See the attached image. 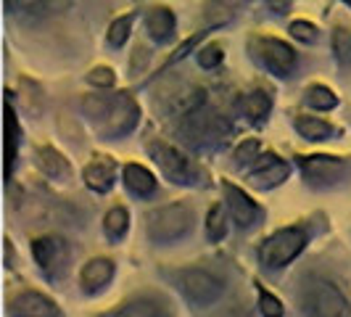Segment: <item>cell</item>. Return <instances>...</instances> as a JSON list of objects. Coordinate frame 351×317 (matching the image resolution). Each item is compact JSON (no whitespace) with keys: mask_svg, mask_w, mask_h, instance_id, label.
<instances>
[{"mask_svg":"<svg viewBox=\"0 0 351 317\" xmlns=\"http://www.w3.org/2000/svg\"><path fill=\"white\" fill-rule=\"evenodd\" d=\"M288 177V164L280 161L278 156H269V161L259 167V169H254V175H251V183H256L259 188H269V185H275V183H280Z\"/></svg>","mask_w":351,"mask_h":317,"instance_id":"12","label":"cell"},{"mask_svg":"<svg viewBox=\"0 0 351 317\" xmlns=\"http://www.w3.org/2000/svg\"><path fill=\"white\" fill-rule=\"evenodd\" d=\"M306 307L315 317H351L349 301L330 283H315L306 294Z\"/></svg>","mask_w":351,"mask_h":317,"instance_id":"3","label":"cell"},{"mask_svg":"<svg viewBox=\"0 0 351 317\" xmlns=\"http://www.w3.org/2000/svg\"><path fill=\"white\" fill-rule=\"evenodd\" d=\"M228 5H238V3H243V0H225Z\"/></svg>","mask_w":351,"mask_h":317,"instance_id":"34","label":"cell"},{"mask_svg":"<svg viewBox=\"0 0 351 317\" xmlns=\"http://www.w3.org/2000/svg\"><path fill=\"white\" fill-rule=\"evenodd\" d=\"M306 104L319 108V111H328V108H335L338 98H335L333 93L325 88V85H315V88L306 90Z\"/></svg>","mask_w":351,"mask_h":317,"instance_id":"20","label":"cell"},{"mask_svg":"<svg viewBox=\"0 0 351 317\" xmlns=\"http://www.w3.org/2000/svg\"><path fill=\"white\" fill-rule=\"evenodd\" d=\"M8 3V11L14 14H35L40 8H45L48 0H5Z\"/></svg>","mask_w":351,"mask_h":317,"instance_id":"28","label":"cell"},{"mask_svg":"<svg viewBox=\"0 0 351 317\" xmlns=\"http://www.w3.org/2000/svg\"><path fill=\"white\" fill-rule=\"evenodd\" d=\"M188 228H191V209L182 207V204L161 207V209L148 214V233H151L156 241L180 238Z\"/></svg>","mask_w":351,"mask_h":317,"instance_id":"1","label":"cell"},{"mask_svg":"<svg viewBox=\"0 0 351 317\" xmlns=\"http://www.w3.org/2000/svg\"><path fill=\"white\" fill-rule=\"evenodd\" d=\"M346 3H349V5H351V0H346Z\"/></svg>","mask_w":351,"mask_h":317,"instance_id":"35","label":"cell"},{"mask_svg":"<svg viewBox=\"0 0 351 317\" xmlns=\"http://www.w3.org/2000/svg\"><path fill=\"white\" fill-rule=\"evenodd\" d=\"M90 85H95V88H111L114 85V71L108 69V67H95V69L88 74Z\"/></svg>","mask_w":351,"mask_h":317,"instance_id":"27","label":"cell"},{"mask_svg":"<svg viewBox=\"0 0 351 317\" xmlns=\"http://www.w3.org/2000/svg\"><path fill=\"white\" fill-rule=\"evenodd\" d=\"M11 312L16 317H58V307L48 296L27 291L11 301Z\"/></svg>","mask_w":351,"mask_h":317,"instance_id":"7","label":"cell"},{"mask_svg":"<svg viewBox=\"0 0 351 317\" xmlns=\"http://www.w3.org/2000/svg\"><path fill=\"white\" fill-rule=\"evenodd\" d=\"M206 228H209L211 241H222V238H225V233H228V220H225V209H222V207H214V209L209 211Z\"/></svg>","mask_w":351,"mask_h":317,"instance_id":"24","label":"cell"},{"mask_svg":"<svg viewBox=\"0 0 351 317\" xmlns=\"http://www.w3.org/2000/svg\"><path fill=\"white\" fill-rule=\"evenodd\" d=\"M333 53H335V58H338V64H341L343 69H349L351 67V30H346V27H335Z\"/></svg>","mask_w":351,"mask_h":317,"instance_id":"19","label":"cell"},{"mask_svg":"<svg viewBox=\"0 0 351 317\" xmlns=\"http://www.w3.org/2000/svg\"><path fill=\"white\" fill-rule=\"evenodd\" d=\"M291 35L296 37V40H301V43H312L317 37V30L309 21H293L291 24Z\"/></svg>","mask_w":351,"mask_h":317,"instance_id":"31","label":"cell"},{"mask_svg":"<svg viewBox=\"0 0 351 317\" xmlns=\"http://www.w3.org/2000/svg\"><path fill=\"white\" fill-rule=\"evenodd\" d=\"M58 251H61V246L53 238H37L35 241V259L40 264H45V267H51V262L56 259Z\"/></svg>","mask_w":351,"mask_h":317,"instance_id":"23","label":"cell"},{"mask_svg":"<svg viewBox=\"0 0 351 317\" xmlns=\"http://www.w3.org/2000/svg\"><path fill=\"white\" fill-rule=\"evenodd\" d=\"M259 307H262L264 317H280L282 315V304L272 294L267 291H259Z\"/></svg>","mask_w":351,"mask_h":317,"instance_id":"29","label":"cell"},{"mask_svg":"<svg viewBox=\"0 0 351 317\" xmlns=\"http://www.w3.org/2000/svg\"><path fill=\"white\" fill-rule=\"evenodd\" d=\"M117 317H169V309L156 299H135L124 304Z\"/></svg>","mask_w":351,"mask_h":317,"instance_id":"15","label":"cell"},{"mask_svg":"<svg viewBox=\"0 0 351 317\" xmlns=\"http://www.w3.org/2000/svg\"><path fill=\"white\" fill-rule=\"evenodd\" d=\"M256 56H259L272 71H278V74H288V71L293 69V64H296L293 48L285 45L282 40H269V37L256 40Z\"/></svg>","mask_w":351,"mask_h":317,"instance_id":"4","label":"cell"},{"mask_svg":"<svg viewBox=\"0 0 351 317\" xmlns=\"http://www.w3.org/2000/svg\"><path fill=\"white\" fill-rule=\"evenodd\" d=\"M256 151H259V143L256 141H243L238 145V151H235V158H238V164H246L251 158L256 156Z\"/></svg>","mask_w":351,"mask_h":317,"instance_id":"32","label":"cell"},{"mask_svg":"<svg viewBox=\"0 0 351 317\" xmlns=\"http://www.w3.org/2000/svg\"><path fill=\"white\" fill-rule=\"evenodd\" d=\"M111 272H114V264L108 262V259H93V262L82 270V288H85V291H98L101 285L108 283Z\"/></svg>","mask_w":351,"mask_h":317,"instance_id":"13","label":"cell"},{"mask_svg":"<svg viewBox=\"0 0 351 317\" xmlns=\"http://www.w3.org/2000/svg\"><path fill=\"white\" fill-rule=\"evenodd\" d=\"M296 130H299L306 141H325L333 132L330 124L317 119V117H296Z\"/></svg>","mask_w":351,"mask_h":317,"instance_id":"17","label":"cell"},{"mask_svg":"<svg viewBox=\"0 0 351 317\" xmlns=\"http://www.w3.org/2000/svg\"><path fill=\"white\" fill-rule=\"evenodd\" d=\"M154 158L158 161L161 172L169 177V180H175V183H188L191 167H188V161L180 156L175 148H169V145H154Z\"/></svg>","mask_w":351,"mask_h":317,"instance_id":"8","label":"cell"},{"mask_svg":"<svg viewBox=\"0 0 351 317\" xmlns=\"http://www.w3.org/2000/svg\"><path fill=\"white\" fill-rule=\"evenodd\" d=\"M124 183H127V188H132L138 196H148L154 188H156L154 175H151L148 169L138 167V164H130V167L124 169Z\"/></svg>","mask_w":351,"mask_h":317,"instance_id":"16","label":"cell"},{"mask_svg":"<svg viewBox=\"0 0 351 317\" xmlns=\"http://www.w3.org/2000/svg\"><path fill=\"white\" fill-rule=\"evenodd\" d=\"M182 288L198 304H209L222 294V283L209 272H204V270H188L182 275Z\"/></svg>","mask_w":351,"mask_h":317,"instance_id":"5","label":"cell"},{"mask_svg":"<svg viewBox=\"0 0 351 317\" xmlns=\"http://www.w3.org/2000/svg\"><path fill=\"white\" fill-rule=\"evenodd\" d=\"M145 27H148L151 37L161 43V40H167V37L172 35V30H175V16H172L169 8H151L148 16H145Z\"/></svg>","mask_w":351,"mask_h":317,"instance_id":"11","label":"cell"},{"mask_svg":"<svg viewBox=\"0 0 351 317\" xmlns=\"http://www.w3.org/2000/svg\"><path fill=\"white\" fill-rule=\"evenodd\" d=\"M219 61H222V48H219V45H209V48H204V51L198 53V64H201L204 69L217 67Z\"/></svg>","mask_w":351,"mask_h":317,"instance_id":"30","label":"cell"},{"mask_svg":"<svg viewBox=\"0 0 351 317\" xmlns=\"http://www.w3.org/2000/svg\"><path fill=\"white\" fill-rule=\"evenodd\" d=\"M130 30H132V16H122L117 19L114 24H111V30H108V43L111 45H124L127 43V37H130Z\"/></svg>","mask_w":351,"mask_h":317,"instance_id":"25","label":"cell"},{"mask_svg":"<svg viewBox=\"0 0 351 317\" xmlns=\"http://www.w3.org/2000/svg\"><path fill=\"white\" fill-rule=\"evenodd\" d=\"M106 230L111 233V235H122L124 230H127V211L124 209H111L106 214Z\"/></svg>","mask_w":351,"mask_h":317,"instance_id":"26","label":"cell"},{"mask_svg":"<svg viewBox=\"0 0 351 317\" xmlns=\"http://www.w3.org/2000/svg\"><path fill=\"white\" fill-rule=\"evenodd\" d=\"M304 172L312 180H335L343 172V161L333 156H309L304 161Z\"/></svg>","mask_w":351,"mask_h":317,"instance_id":"10","label":"cell"},{"mask_svg":"<svg viewBox=\"0 0 351 317\" xmlns=\"http://www.w3.org/2000/svg\"><path fill=\"white\" fill-rule=\"evenodd\" d=\"M114 177V161L111 158H98L85 169V183L93 191H108Z\"/></svg>","mask_w":351,"mask_h":317,"instance_id":"14","label":"cell"},{"mask_svg":"<svg viewBox=\"0 0 351 317\" xmlns=\"http://www.w3.org/2000/svg\"><path fill=\"white\" fill-rule=\"evenodd\" d=\"M138 117H141V111H138L135 101H132L127 93H119V95L114 98L111 108H108L106 132H111V135H122V132H127V130H132V127H135Z\"/></svg>","mask_w":351,"mask_h":317,"instance_id":"6","label":"cell"},{"mask_svg":"<svg viewBox=\"0 0 351 317\" xmlns=\"http://www.w3.org/2000/svg\"><path fill=\"white\" fill-rule=\"evenodd\" d=\"M269 106H272V101H269V95H267L264 90H254V93L246 98V111L251 119H262V117H267Z\"/></svg>","mask_w":351,"mask_h":317,"instance_id":"21","label":"cell"},{"mask_svg":"<svg viewBox=\"0 0 351 317\" xmlns=\"http://www.w3.org/2000/svg\"><path fill=\"white\" fill-rule=\"evenodd\" d=\"M5 127H8V158H5V172L11 175V169H14V158H16V141H19V127H16V117H14V111H11V106H8V111H5Z\"/></svg>","mask_w":351,"mask_h":317,"instance_id":"22","label":"cell"},{"mask_svg":"<svg viewBox=\"0 0 351 317\" xmlns=\"http://www.w3.org/2000/svg\"><path fill=\"white\" fill-rule=\"evenodd\" d=\"M222 188H225L228 207H230V211H232V217H235V222H238L241 228L251 225V222H254V217H256V207H254V201H251L241 188H235V185H230V183H225Z\"/></svg>","mask_w":351,"mask_h":317,"instance_id":"9","label":"cell"},{"mask_svg":"<svg viewBox=\"0 0 351 317\" xmlns=\"http://www.w3.org/2000/svg\"><path fill=\"white\" fill-rule=\"evenodd\" d=\"M306 244V235L304 230L299 228H288L275 233L267 244L262 246V259L264 264H272V267H280V264H288L301 248Z\"/></svg>","mask_w":351,"mask_h":317,"instance_id":"2","label":"cell"},{"mask_svg":"<svg viewBox=\"0 0 351 317\" xmlns=\"http://www.w3.org/2000/svg\"><path fill=\"white\" fill-rule=\"evenodd\" d=\"M37 156H40V167H43V172H48L51 177H61V175H66V172H69L66 161L58 156V151H53L51 145L40 148V151H37Z\"/></svg>","mask_w":351,"mask_h":317,"instance_id":"18","label":"cell"},{"mask_svg":"<svg viewBox=\"0 0 351 317\" xmlns=\"http://www.w3.org/2000/svg\"><path fill=\"white\" fill-rule=\"evenodd\" d=\"M201 37H204V32H198V35H195V37H191V40H188V43H185V45H180V51L175 53V58H182V56H185V53L191 51V48H193L195 43H198V40H201Z\"/></svg>","mask_w":351,"mask_h":317,"instance_id":"33","label":"cell"}]
</instances>
